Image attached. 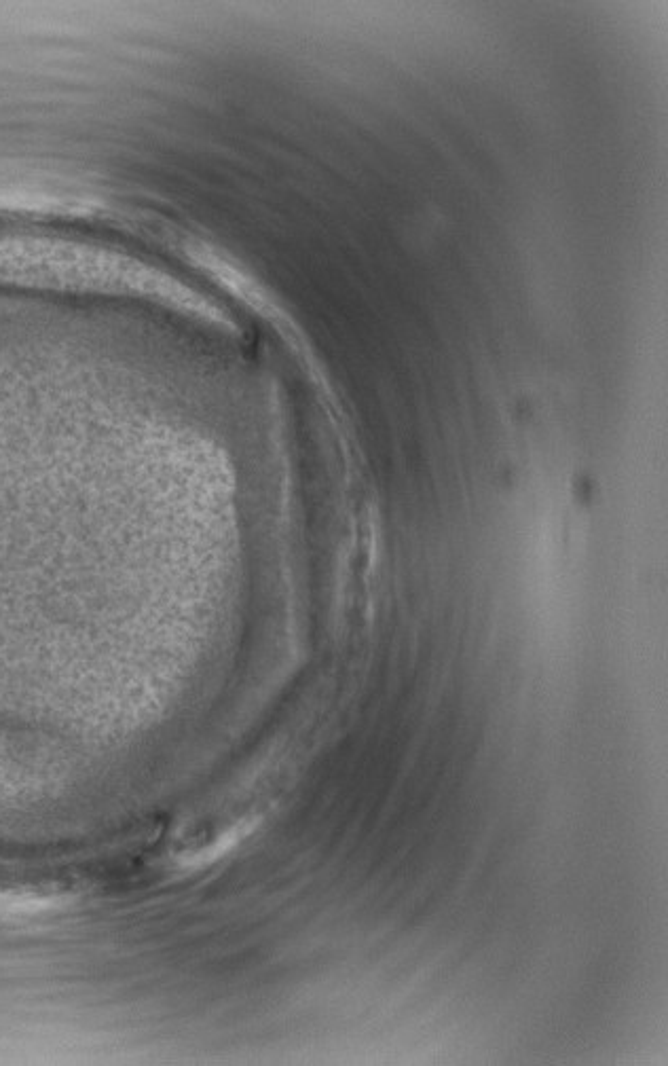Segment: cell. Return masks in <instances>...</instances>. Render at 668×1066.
<instances>
[{
  "mask_svg": "<svg viewBox=\"0 0 668 1066\" xmlns=\"http://www.w3.org/2000/svg\"><path fill=\"white\" fill-rule=\"evenodd\" d=\"M250 832H252V823L241 821L239 825L231 827V830H229L227 834L218 836V840H214L212 844H208L206 849H199V851H195L193 855L182 857L180 866H182V868H187V870L206 868V866H210L212 861H216L218 857H222L225 853L233 851V849L237 847V844H239L241 840H244Z\"/></svg>",
  "mask_w": 668,
  "mask_h": 1066,
  "instance_id": "obj_1",
  "label": "cell"
}]
</instances>
